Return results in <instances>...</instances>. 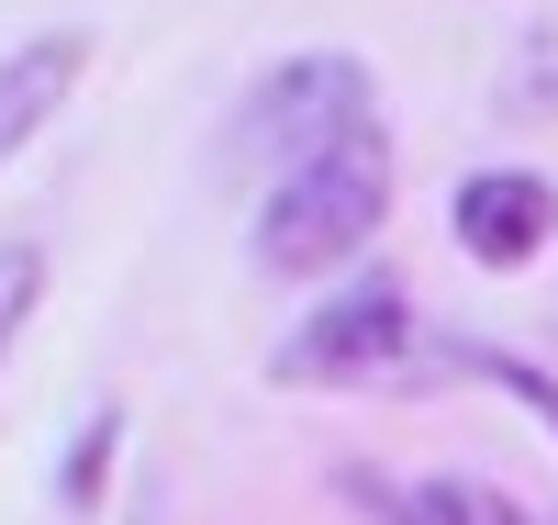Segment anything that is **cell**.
<instances>
[{
  "label": "cell",
  "mask_w": 558,
  "mask_h": 525,
  "mask_svg": "<svg viewBox=\"0 0 558 525\" xmlns=\"http://www.w3.org/2000/svg\"><path fill=\"white\" fill-rule=\"evenodd\" d=\"M380 213H391V134H380V112H368V123L324 134L313 157H291L268 179L246 247H257L268 279H324V269H347L368 235H380Z\"/></svg>",
  "instance_id": "cell-1"
},
{
  "label": "cell",
  "mask_w": 558,
  "mask_h": 525,
  "mask_svg": "<svg viewBox=\"0 0 558 525\" xmlns=\"http://www.w3.org/2000/svg\"><path fill=\"white\" fill-rule=\"evenodd\" d=\"M413 302H402V279L391 269H357L347 279V291H324L302 324H291V336H279V380H291V392H313V380H324V392H347V380H402L413 358Z\"/></svg>",
  "instance_id": "cell-2"
},
{
  "label": "cell",
  "mask_w": 558,
  "mask_h": 525,
  "mask_svg": "<svg viewBox=\"0 0 558 525\" xmlns=\"http://www.w3.org/2000/svg\"><path fill=\"white\" fill-rule=\"evenodd\" d=\"M347 123H368V57H279L257 90H246V112H235V134H223V146H235L246 168H291V157H313L324 134H347Z\"/></svg>",
  "instance_id": "cell-3"
},
{
  "label": "cell",
  "mask_w": 558,
  "mask_h": 525,
  "mask_svg": "<svg viewBox=\"0 0 558 525\" xmlns=\"http://www.w3.org/2000/svg\"><path fill=\"white\" fill-rule=\"evenodd\" d=\"M447 235H458V258H481V269H536L547 235H558V190L536 168H470L458 202H447Z\"/></svg>",
  "instance_id": "cell-4"
},
{
  "label": "cell",
  "mask_w": 558,
  "mask_h": 525,
  "mask_svg": "<svg viewBox=\"0 0 558 525\" xmlns=\"http://www.w3.org/2000/svg\"><path fill=\"white\" fill-rule=\"evenodd\" d=\"M78 68H89V34H78V23H57V34H34V45H12V57H0V168H12L34 134L68 112Z\"/></svg>",
  "instance_id": "cell-5"
},
{
  "label": "cell",
  "mask_w": 558,
  "mask_h": 525,
  "mask_svg": "<svg viewBox=\"0 0 558 525\" xmlns=\"http://www.w3.org/2000/svg\"><path fill=\"white\" fill-rule=\"evenodd\" d=\"M347 492L380 514V525H536L502 481H458V469H447V481H368V469H357Z\"/></svg>",
  "instance_id": "cell-6"
},
{
  "label": "cell",
  "mask_w": 558,
  "mask_h": 525,
  "mask_svg": "<svg viewBox=\"0 0 558 525\" xmlns=\"http://www.w3.org/2000/svg\"><path fill=\"white\" fill-rule=\"evenodd\" d=\"M436 369H458V380H492V392H514L536 425H547V437H558V380L547 369H525V358H502V347H447Z\"/></svg>",
  "instance_id": "cell-7"
},
{
  "label": "cell",
  "mask_w": 558,
  "mask_h": 525,
  "mask_svg": "<svg viewBox=\"0 0 558 525\" xmlns=\"http://www.w3.org/2000/svg\"><path fill=\"white\" fill-rule=\"evenodd\" d=\"M112 448H123V414L101 403V414H89L78 437H68V469H57V503H68V514H89V503H101V469H112Z\"/></svg>",
  "instance_id": "cell-8"
},
{
  "label": "cell",
  "mask_w": 558,
  "mask_h": 525,
  "mask_svg": "<svg viewBox=\"0 0 558 525\" xmlns=\"http://www.w3.org/2000/svg\"><path fill=\"white\" fill-rule=\"evenodd\" d=\"M34 302H45V247L34 235H0V358H12V336L34 324Z\"/></svg>",
  "instance_id": "cell-9"
}]
</instances>
